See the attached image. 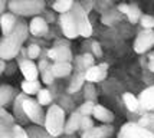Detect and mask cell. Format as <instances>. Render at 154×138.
I'll return each mask as SVG.
<instances>
[{
  "instance_id": "cell-1",
  "label": "cell",
  "mask_w": 154,
  "mask_h": 138,
  "mask_svg": "<svg viewBox=\"0 0 154 138\" xmlns=\"http://www.w3.org/2000/svg\"><path fill=\"white\" fill-rule=\"evenodd\" d=\"M29 29L23 22H17L13 32L9 36H3L0 39V60H10L16 58L22 51L23 42L27 39Z\"/></svg>"
},
{
  "instance_id": "cell-2",
  "label": "cell",
  "mask_w": 154,
  "mask_h": 138,
  "mask_svg": "<svg viewBox=\"0 0 154 138\" xmlns=\"http://www.w3.org/2000/svg\"><path fill=\"white\" fill-rule=\"evenodd\" d=\"M65 111L63 108H60L59 105H54L49 106L48 112L45 114V130H46L52 137H59L60 134L65 130Z\"/></svg>"
},
{
  "instance_id": "cell-3",
  "label": "cell",
  "mask_w": 154,
  "mask_h": 138,
  "mask_svg": "<svg viewBox=\"0 0 154 138\" xmlns=\"http://www.w3.org/2000/svg\"><path fill=\"white\" fill-rule=\"evenodd\" d=\"M12 14L19 16H36L45 9V2L42 0H12L7 3Z\"/></svg>"
},
{
  "instance_id": "cell-4",
  "label": "cell",
  "mask_w": 154,
  "mask_h": 138,
  "mask_svg": "<svg viewBox=\"0 0 154 138\" xmlns=\"http://www.w3.org/2000/svg\"><path fill=\"white\" fill-rule=\"evenodd\" d=\"M69 14L72 16L75 25H76V29H78V33L82 38H89L92 35V25L89 22V17H88V13L82 9V6L79 5V2H74V6L69 10Z\"/></svg>"
},
{
  "instance_id": "cell-5",
  "label": "cell",
  "mask_w": 154,
  "mask_h": 138,
  "mask_svg": "<svg viewBox=\"0 0 154 138\" xmlns=\"http://www.w3.org/2000/svg\"><path fill=\"white\" fill-rule=\"evenodd\" d=\"M23 112L27 119H30L36 125L45 124V114L42 111V106L38 104V101L32 98H26L23 101Z\"/></svg>"
},
{
  "instance_id": "cell-6",
  "label": "cell",
  "mask_w": 154,
  "mask_h": 138,
  "mask_svg": "<svg viewBox=\"0 0 154 138\" xmlns=\"http://www.w3.org/2000/svg\"><path fill=\"white\" fill-rule=\"evenodd\" d=\"M118 138H154V132L140 127L137 122H127L121 127Z\"/></svg>"
},
{
  "instance_id": "cell-7",
  "label": "cell",
  "mask_w": 154,
  "mask_h": 138,
  "mask_svg": "<svg viewBox=\"0 0 154 138\" xmlns=\"http://www.w3.org/2000/svg\"><path fill=\"white\" fill-rule=\"evenodd\" d=\"M48 58L54 60V63H56V62H69L71 63L72 62V52H71V48L66 42H56V45L48 51Z\"/></svg>"
},
{
  "instance_id": "cell-8",
  "label": "cell",
  "mask_w": 154,
  "mask_h": 138,
  "mask_svg": "<svg viewBox=\"0 0 154 138\" xmlns=\"http://www.w3.org/2000/svg\"><path fill=\"white\" fill-rule=\"evenodd\" d=\"M154 46V30H141L134 40V51L137 53L148 52Z\"/></svg>"
},
{
  "instance_id": "cell-9",
  "label": "cell",
  "mask_w": 154,
  "mask_h": 138,
  "mask_svg": "<svg viewBox=\"0 0 154 138\" xmlns=\"http://www.w3.org/2000/svg\"><path fill=\"white\" fill-rule=\"evenodd\" d=\"M108 75V65L107 63H100V65H94L85 71V81L88 84H97L101 82L107 78Z\"/></svg>"
},
{
  "instance_id": "cell-10",
  "label": "cell",
  "mask_w": 154,
  "mask_h": 138,
  "mask_svg": "<svg viewBox=\"0 0 154 138\" xmlns=\"http://www.w3.org/2000/svg\"><path fill=\"white\" fill-rule=\"evenodd\" d=\"M59 23H60V29H62V33L65 35V38L68 39H76L79 36L78 33V29H76V25H75L72 16L69 13L60 14L59 16Z\"/></svg>"
},
{
  "instance_id": "cell-11",
  "label": "cell",
  "mask_w": 154,
  "mask_h": 138,
  "mask_svg": "<svg viewBox=\"0 0 154 138\" xmlns=\"http://www.w3.org/2000/svg\"><path fill=\"white\" fill-rule=\"evenodd\" d=\"M29 32L32 33L33 36L36 38H42V36H45L49 30V26H48V22L43 17H40V16H35L33 19L30 20V23H29Z\"/></svg>"
},
{
  "instance_id": "cell-12",
  "label": "cell",
  "mask_w": 154,
  "mask_h": 138,
  "mask_svg": "<svg viewBox=\"0 0 154 138\" xmlns=\"http://www.w3.org/2000/svg\"><path fill=\"white\" fill-rule=\"evenodd\" d=\"M138 104L144 111L154 112V85L148 86L141 92L140 98H138Z\"/></svg>"
},
{
  "instance_id": "cell-13",
  "label": "cell",
  "mask_w": 154,
  "mask_h": 138,
  "mask_svg": "<svg viewBox=\"0 0 154 138\" xmlns=\"http://www.w3.org/2000/svg\"><path fill=\"white\" fill-rule=\"evenodd\" d=\"M20 72L25 76L26 81H38V75H39V71H38V66L33 63V60L29 59H23L20 60Z\"/></svg>"
},
{
  "instance_id": "cell-14",
  "label": "cell",
  "mask_w": 154,
  "mask_h": 138,
  "mask_svg": "<svg viewBox=\"0 0 154 138\" xmlns=\"http://www.w3.org/2000/svg\"><path fill=\"white\" fill-rule=\"evenodd\" d=\"M112 134L114 128L111 125H102V127H94L87 132H82L81 138H108Z\"/></svg>"
},
{
  "instance_id": "cell-15",
  "label": "cell",
  "mask_w": 154,
  "mask_h": 138,
  "mask_svg": "<svg viewBox=\"0 0 154 138\" xmlns=\"http://www.w3.org/2000/svg\"><path fill=\"white\" fill-rule=\"evenodd\" d=\"M92 117H94L95 119H98V121H101V122H104V124L109 125L112 121H114V114H112V111H109L108 108H105V106L102 105H98V104H95L94 106V111H92Z\"/></svg>"
},
{
  "instance_id": "cell-16",
  "label": "cell",
  "mask_w": 154,
  "mask_h": 138,
  "mask_svg": "<svg viewBox=\"0 0 154 138\" xmlns=\"http://www.w3.org/2000/svg\"><path fill=\"white\" fill-rule=\"evenodd\" d=\"M17 25L16 16L12 13H3L0 16V27H2V33L3 36H9L13 32V29Z\"/></svg>"
},
{
  "instance_id": "cell-17",
  "label": "cell",
  "mask_w": 154,
  "mask_h": 138,
  "mask_svg": "<svg viewBox=\"0 0 154 138\" xmlns=\"http://www.w3.org/2000/svg\"><path fill=\"white\" fill-rule=\"evenodd\" d=\"M81 119H82V115H81L78 111H74L69 115L68 121L65 122V130H63V132H65V134H69V135L76 132L81 127Z\"/></svg>"
},
{
  "instance_id": "cell-18",
  "label": "cell",
  "mask_w": 154,
  "mask_h": 138,
  "mask_svg": "<svg viewBox=\"0 0 154 138\" xmlns=\"http://www.w3.org/2000/svg\"><path fill=\"white\" fill-rule=\"evenodd\" d=\"M51 71L55 78H65L72 72V65L69 62H56L54 65H51Z\"/></svg>"
},
{
  "instance_id": "cell-19",
  "label": "cell",
  "mask_w": 154,
  "mask_h": 138,
  "mask_svg": "<svg viewBox=\"0 0 154 138\" xmlns=\"http://www.w3.org/2000/svg\"><path fill=\"white\" fill-rule=\"evenodd\" d=\"M76 66H78V71L81 72H85L89 68H92L95 65V58L92 56V53H84V55H79L76 59Z\"/></svg>"
},
{
  "instance_id": "cell-20",
  "label": "cell",
  "mask_w": 154,
  "mask_h": 138,
  "mask_svg": "<svg viewBox=\"0 0 154 138\" xmlns=\"http://www.w3.org/2000/svg\"><path fill=\"white\" fill-rule=\"evenodd\" d=\"M84 82H85V72L78 71V72L72 76V81L69 82L68 92H69V94H75V92H78L81 88L84 86Z\"/></svg>"
},
{
  "instance_id": "cell-21",
  "label": "cell",
  "mask_w": 154,
  "mask_h": 138,
  "mask_svg": "<svg viewBox=\"0 0 154 138\" xmlns=\"http://www.w3.org/2000/svg\"><path fill=\"white\" fill-rule=\"evenodd\" d=\"M27 98V95L25 94H19L16 99H14V105H13V109H14V117L19 119V121H26V115H25V112H23V101Z\"/></svg>"
},
{
  "instance_id": "cell-22",
  "label": "cell",
  "mask_w": 154,
  "mask_h": 138,
  "mask_svg": "<svg viewBox=\"0 0 154 138\" xmlns=\"http://www.w3.org/2000/svg\"><path fill=\"white\" fill-rule=\"evenodd\" d=\"M122 101H124V104L127 106L128 111L131 112H137L140 109V104H138V98L133 95V94H130V92H125L124 95H122Z\"/></svg>"
},
{
  "instance_id": "cell-23",
  "label": "cell",
  "mask_w": 154,
  "mask_h": 138,
  "mask_svg": "<svg viewBox=\"0 0 154 138\" xmlns=\"http://www.w3.org/2000/svg\"><path fill=\"white\" fill-rule=\"evenodd\" d=\"M121 19V13L115 9V10H104V14H102V23L104 25H107V26H111V25H114L117 23L118 20Z\"/></svg>"
},
{
  "instance_id": "cell-24",
  "label": "cell",
  "mask_w": 154,
  "mask_h": 138,
  "mask_svg": "<svg viewBox=\"0 0 154 138\" xmlns=\"http://www.w3.org/2000/svg\"><path fill=\"white\" fill-rule=\"evenodd\" d=\"M13 94H14V89L10 85L0 86V108H3L6 104L10 102V99L13 98Z\"/></svg>"
},
{
  "instance_id": "cell-25",
  "label": "cell",
  "mask_w": 154,
  "mask_h": 138,
  "mask_svg": "<svg viewBox=\"0 0 154 138\" xmlns=\"http://www.w3.org/2000/svg\"><path fill=\"white\" fill-rule=\"evenodd\" d=\"M22 89H23L25 95H33V94H38L42 88H40L39 81H23Z\"/></svg>"
},
{
  "instance_id": "cell-26",
  "label": "cell",
  "mask_w": 154,
  "mask_h": 138,
  "mask_svg": "<svg viewBox=\"0 0 154 138\" xmlns=\"http://www.w3.org/2000/svg\"><path fill=\"white\" fill-rule=\"evenodd\" d=\"M26 132H27V135H29V138H55V137H52L46 130H42L39 125L29 127Z\"/></svg>"
},
{
  "instance_id": "cell-27",
  "label": "cell",
  "mask_w": 154,
  "mask_h": 138,
  "mask_svg": "<svg viewBox=\"0 0 154 138\" xmlns=\"http://www.w3.org/2000/svg\"><path fill=\"white\" fill-rule=\"evenodd\" d=\"M137 124L143 127V128H146L148 131L154 132V112H147V114H144L140 119H138V122Z\"/></svg>"
},
{
  "instance_id": "cell-28",
  "label": "cell",
  "mask_w": 154,
  "mask_h": 138,
  "mask_svg": "<svg viewBox=\"0 0 154 138\" xmlns=\"http://www.w3.org/2000/svg\"><path fill=\"white\" fill-rule=\"evenodd\" d=\"M74 6V2L72 0H59V2H55L54 3V10L58 12L59 14H65V13H69V10L72 9Z\"/></svg>"
},
{
  "instance_id": "cell-29",
  "label": "cell",
  "mask_w": 154,
  "mask_h": 138,
  "mask_svg": "<svg viewBox=\"0 0 154 138\" xmlns=\"http://www.w3.org/2000/svg\"><path fill=\"white\" fill-rule=\"evenodd\" d=\"M141 9L137 5H128V13L127 17L130 20V23H137L141 19Z\"/></svg>"
},
{
  "instance_id": "cell-30",
  "label": "cell",
  "mask_w": 154,
  "mask_h": 138,
  "mask_svg": "<svg viewBox=\"0 0 154 138\" xmlns=\"http://www.w3.org/2000/svg\"><path fill=\"white\" fill-rule=\"evenodd\" d=\"M13 125L6 124V122H3V121L0 119V138H14Z\"/></svg>"
},
{
  "instance_id": "cell-31",
  "label": "cell",
  "mask_w": 154,
  "mask_h": 138,
  "mask_svg": "<svg viewBox=\"0 0 154 138\" xmlns=\"http://www.w3.org/2000/svg\"><path fill=\"white\" fill-rule=\"evenodd\" d=\"M52 102V95H51V92L48 91V89H40L38 92V104L40 106L43 105H49Z\"/></svg>"
},
{
  "instance_id": "cell-32",
  "label": "cell",
  "mask_w": 154,
  "mask_h": 138,
  "mask_svg": "<svg viewBox=\"0 0 154 138\" xmlns=\"http://www.w3.org/2000/svg\"><path fill=\"white\" fill-rule=\"evenodd\" d=\"M94 106H95V102H92V101H85L84 104H81L78 112H79L82 117H91V115H92V111H94Z\"/></svg>"
},
{
  "instance_id": "cell-33",
  "label": "cell",
  "mask_w": 154,
  "mask_h": 138,
  "mask_svg": "<svg viewBox=\"0 0 154 138\" xmlns=\"http://www.w3.org/2000/svg\"><path fill=\"white\" fill-rule=\"evenodd\" d=\"M141 26L144 27V30H153L154 29V16L150 14H143L140 19Z\"/></svg>"
},
{
  "instance_id": "cell-34",
  "label": "cell",
  "mask_w": 154,
  "mask_h": 138,
  "mask_svg": "<svg viewBox=\"0 0 154 138\" xmlns=\"http://www.w3.org/2000/svg\"><path fill=\"white\" fill-rule=\"evenodd\" d=\"M84 97H85V101H92L95 102V99H97V91H95V88L92 84H87L85 88H84Z\"/></svg>"
},
{
  "instance_id": "cell-35",
  "label": "cell",
  "mask_w": 154,
  "mask_h": 138,
  "mask_svg": "<svg viewBox=\"0 0 154 138\" xmlns=\"http://www.w3.org/2000/svg\"><path fill=\"white\" fill-rule=\"evenodd\" d=\"M26 53H27V58H29V60L39 58V55H40V46L36 45V43H32V45L27 48Z\"/></svg>"
},
{
  "instance_id": "cell-36",
  "label": "cell",
  "mask_w": 154,
  "mask_h": 138,
  "mask_svg": "<svg viewBox=\"0 0 154 138\" xmlns=\"http://www.w3.org/2000/svg\"><path fill=\"white\" fill-rule=\"evenodd\" d=\"M91 128H94V121H92V118H91V117H82L79 130L82 132H87V131H89Z\"/></svg>"
},
{
  "instance_id": "cell-37",
  "label": "cell",
  "mask_w": 154,
  "mask_h": 138,
  "mask_svg": "<svg viewBox=\"0 0 154 138\" xmlns=\"http://www.w3.org/2000/svg\"><path fill=\"white\" fill-rule=\"evenodd\" d=\"M42 75V81L46 84V85H51V84H54V79H55V76H54V73H52V71H51V66L48 68V69H45L43 72L40 73Z\"/></svg>"
},
{
  "instance_id": "cell-38",
  "label": "cell",
  "mask_w": 154,
  "mask_h": 138,
  "mask_svg": "<svg viewBox=\"0 0 154 138\" xmlns=\"http://www.w3.org/2000/svg\"><path fill=\"white\" fill-rule=\"evenodd\" d=\"M0 119H2L3 122H6V124H10V125L14 124V117L10 115L5 108H0Z\"/></svg>"
},
{
  "instance_id": "cell-39",
  "label": "cell",
  "mask_w": 154,
  "mask_h": 138,
  "mask_svg": "<svg viewBox=\"0 0 154 138\" xmlns=\"http://www.w3.org/2000/svg\"><path fill=\"white\" fill-rule=\"evenodd\" d=\"M13 135L14 138H29V135H27L26 130H23L20 125H13Z\"/></svg>"
},
{
  "instance_id": "cell-40",
  "label": "cell",
  "mask_w": 154,
  "mask_h": 138,
  "mask_svg": "<svg viewBox=\"0 0 154 138\" xmlns=\"http://www.w3.org/2000/svg\"><path fill=\"white\" fill-rule=\"evenodd\" d=\"M92 56L94 58H101L102 56V49H101V45L98 42L92 43Z\"/></svg>"
},
{
  "instance_id": "cell-41",
  "label": "cell",
  "mask_w": 154,
  "mask_h": 138,
  "mask_svg": "<svg viewBox=\"0 0 154 138\" xmlns=\"http://www.w3.org/2000/svg\"><path fill=\"white\" fill-rule=\"evenodd\" d=\"M79 5L82 6V9H84V10H85L87 13H89V10H91V9L95 6L94 2H81Z\"/></svg>"
},
{
  "instance_id": "cell-42",
  "label": "cell",
  "mask_w": 154,
  "mask_h": 138,
  "mask_svg": "<svg viewBox=\"0 0 154 138\" xmlns=\"http://www.w3.org/2000/svg\"><path fill=\"white\" fill-rule=\"evenodd\" d=\"M49 62H48V60H45V59H42L39 62V65H38V71H39L40 73L43 72V71H45V69H48V68H49Z\"/></svg>"
},
{
  "instance_id": "cell-43",
  "label": "cell",
  "mask_w": 154,
  "mask_h": 138,
  "mask_svg": "<svg viewBox=\"0 0 154 138\" xmlns=\"http://www.w3.org/2000/svg\"><path fill=\"white\" fill-rule=\"evenodd\" d=\"M148 69L150 72H154V52L148 55Z\"/></svg>"
},
{
  "instance_id": "cell-44",
  "label": "cell",
  "mask_w": 154,
  "mask_h": 138,
  "mask_svg": "<svg viewBox=\"0 0 154 138\" xmlns=\"http://www.w3.org/2000/svg\"><path fill=\"white\" fill-rule=\"evenodd\" d=\"M117 10H118L121 14H127L128 13V5H125V3L118 5V6H117Z\"/></svg>"
},
{
  "instance_id": "cell-45",
  "label": "cell",
  "mask_w": 154,
  "mask_h": 138,
  "mask_svg": "<svg viewBox=\"0 0 154 138\" xmlns=\"http://www.w3.org/2000/svg\"><path fill=\"white\" fill-rule=\"evenodd\" d=\"M6 6H7L6 2H5V0H0V14H3V12H5Z\"/></svg>"
},
{
  "instance_id": "cell-46",
  "label": "cell",
  "mask_w": 154,
  "mask_h": 138,
  "mask_svg": "<svg viewBox=\"0 0 154 138\" xmlns=\"http://www.w3.org/2000/svg\"><path fill=\"white\" fill-rule=\"evenodd\" d=\"M5 68H6V65H5V62H3V60H0V75L3 73V71H5Z\"/></svg>"
}]
</instances>
